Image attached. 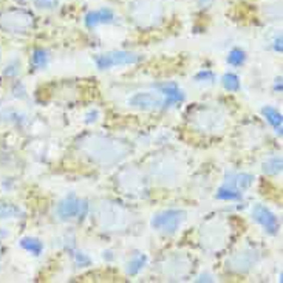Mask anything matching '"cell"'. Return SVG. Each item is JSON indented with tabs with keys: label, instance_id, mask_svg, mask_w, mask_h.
Returning <instances> with one entry per match:
<instances>
[{
	"label": "cell",
	"instance_id": "cell-19",
	"mask_svg": "<svg viewBox=\"0 0 283 283\" xmlns=\"http://www.w3.org/2000/svg\"><path fill=\"white\" fill-rule=\"evenodd\" d=\"M34 5L40 10H53L57 7L59 0H33Z\"/></svg>",
	"mask_w": 283,
	"mask_h": 283
},
{
	"label": "cell",
	"instance_id": "cell-15",
	"mask_svg": "<svg viewBox=\"0 0 283 283\" xmlns=\"http://www.w3.org/2000/svg\"><path fill=\"white\" fill-rule=\"evenodd\" d=\"M146 261H147V257L146 255H136L133 260H130V263H129V268H127V272L130 274V275H136L141 269L144 268V265H146Z\"/></svg>",
	"mask_w": 283,
	"mask_h": 283
},
{
	"label": "cell",
	"instance_id": "cell-22",
	"mask_svg": "<svg viewBox=\"0 0 283 283\" xmlns=\"http://www.w3.org/2000/svg\"><path fill=\"white\" fill-rule=\"evenodd\" d=\"M76 261H77V263H82V261H85L87 265L90 263L88 257H87L85 254H82V252H80V254H76Z\"/></svg>",
	"mask_w": 283,
	"mask_h": 283
},
{
	"label": "cell",
	"instance_id": "cell-18",
	"mask_svg": "<svg viewBox=\"0 0 283 283\" xmlns=\"http://www.w3.org/2000/svg\"><path fill=\"white\" fill-rule=\"evenodd\" d=\"M245 51L243 50H240V48H234L229 56H228V62L234 67H240L241 64L245 62Z\"/></svg>",
	"mask_w": 283,
	"mask_h": 283
},
{
	"label": "cell",
	"instance_id": "cell-14",
	"mask_svg": "<svg viewBox=\"0 0 283 283\" xmlns=\"http://www.w3.org/2000/svg\"><path fill=\"white\" fill-rule=\"evenodd\" d=\"M217 198H218V200H240L241 195H240V192H238L237 189H234V187L225 184V186H221V187L218 189Z\"/></svg>",
	"mask_w": 283,
	"mask_h": 283
},
{
	"label": "cell",
	"instance_id": "cell-9",
	"mask_svg": "<svg viewBox=\"0 0 283 283\" xmlns=\"http://www.w3.org/2000/svg\"><path fill=\"white\" fill-rule=\"evenodd\" d=\"M261 113H263V116L266 118L268 123L274 127V130L281 135V130H283V118H281V113L278 110H275L274 107H263V110H261Z\"/></svg>",
	"mask_w": 283,
	"mask_h": 283
},
{
	"label": "cell",
	"instance_id": "cell-13",
	"mask_svg": "<svg viewBox=\"0 0 283 283\" xmlns=\"http://www.w3.org/2000/svg\"><path fill=\"white\" fill-rule=\"evenodd\" d=\"M263 172L266 175H277L281 172V158L280 156H274L271 159H268L263 164Z\"/></svg>",
	"mask_w": 283,
	"mask_h": 283
},
{
	"label": "cell",
	"instance_id": "cell-8",
	"mask_svg": "<svg viewBox=\"0 0 283 283\" xmlns=\"http://www.w3.org/2000/svg\"><path fill=\"white\" fill-rule=\"evenodd\" d=\"M4 24H8V22H14V27L11 28L13 33H19L25 28H28L30 25V16L27 14H22V13H10L7 14L4 19H2Z\"/></svg>",
	"mask_w": 283,
	"mask_h": 283
},
{
	"label": "cell",
	"instance_id": "cell-6",
	"mask_svg": "<svg viewBox=\"0 0 283 283\" xmlns=\"http://www.w3.org/2000/svg\"><path fill=\"white\" fill-rule=\"evenodd\" d=\"M116 20V16L112 10L109 8H101L96 11H90L85 16V25L88 28H95L98 25H104V24H113Z\"/></svg>",
	"mask_w": 283,
	"mask_h": 283
},
{
	"label": "cell",
	"instance_id": "cell-2",
	"mask_svg": "<svg viewBox=\"0 0 283 283\" xmlns=\"http://www.w3.org/2000/svg\"><path fill=\"white\" fill-rule=\"evenodd\" d=\"M141 60V56L129 51H113L109 54H103L96 57V65L99 70H109L112 67L121 65H133Z\"/></svg>",
	"mask_w": 283,
	"mask_h": 283
},
{
	"label": "cell",
	"instance_id": "cell-7",
	"mask_svg": "<svg viewBox=\"0 0 283 283\" xmlns=\"http://www.w3.org/2000/svg\"><path fill=\"white\" fill-rule=\"evenodd\" d=\"M159 91H161V95H163V96H166L164 107H169V106L176 104V103H183V101H184L183 91H181V88L175 82L159 85Z\"/></svg>",
	"mask_w": 283,
	"mask_h": 283
},
{
	"label": "cell",
	"instance_id": "cell-3",
	"mask_svg": "<svg viewBox=\"0 0 283 283\" xmlns=\"http://www.w3.org/2000/svg\"><path fill=\"white\" fill-rule=\"evenodd\" d=\"M88 205L87 201H80L77 200L73 194L68 195L67 198H64L60 203L57 205L56 214L60 220H70L73 217H79L82 218L87 214Z\"/></svg>",
	"mask_w": 283,
	"mask_h": 283
},
{
	"label": "cell",
	"instance_id": "cell-24",
	"mask_svg": "<svg viewBox=\"0 0 283 283\" xmlns=\"http://www.w3.org/2000/svg\"><path fill=\"white\" fill-rule=\"evenodd\" d=\"M7 235H8L7 231H0V238H2V237H7Z\"/></svg>",
	"mask_w": 283,
	"mask_h": 283
},
{
	"label": "cell",
	"instance_id": "cell-17",
	"mask_svg": "<svg viewBox=\"0 0 283 283\" xmlns=\"http://www.w3.org/2000/svg\"><path fill=\"white\" fill-rule=\"evenodd\" d=\"M31 60H33L34 68H44L48 62V54H47V51L37 48V50H34Z\"/></svg>",
	"mask_w": 283,
	"mask_h": 283
},
{
	"label": "cell",
	"instance_id": "cell-10",
	"mask_svg": "<svg viewBox=\"0 0 283 283\" xmlns=\"http://www.w3.org/2000/svg\"><path fill=\"white\" fill-rule=\"evenodd\" d=\"M20 246H22L27 252H31L33 255H40L44 251V245L39 238L34 237H24L20 240Z\"/></svg>",
	"mask_w": 283,
	"mask_h": 283
},
{
	"label": "cell",
	"instance_id": "cell-11",
	"mask_svg": "<svg viewBox=\"0 0 283 283\" xmlns=\"http://www.w3.org/2000/svg\"><path fill=\"white\" fill-rule=\"evenodd\" d=\"M252 181H254V176L249 175V173H240V175H235L232 178L231 183H228V186L237 189V191H246L251 187L252 184Z\"/></svg>",
	"mask_w": 283,
	"mask_h": 283
},
{
	"label": "cell",
	"instance_id": "cell-16",
	"mask_svg": "<svg viewBox=\"0 0 283 283\" xmlns=\"http://www.w3.org/2000/svg\"><path fill=\"white\" fill-rule=\"evenodd\" d=\"M223 87L228 91H238L240 90V79L234 73H226L223 76Z\"/></svg>",
	"mask_w": 283,
	"mask_h": 283
},
{
	"label": "cell",
	"instance_id": "cell-23",
	"mask_svg": "<svg viewBox=\"0 0 283 283\" xmlns=\"http://www.w3.org/2000/svg\"><path fill=\"white\" fill-rule=\"evenodd\" d=\"M275 50H277L278 53H281V37H278V39L275 40Z\"/></svg>",
	"mask_w": 283,
	"mask_h": 283
},
{
	"label": "cell",
	"instance_id": "cell-5",
	"mask_svg": "<svg viewBox=\"0 0 283 283\" xmlns=\"http://www.w3.org/2000/svg\"><path fill=\"white\" fill-rule=\"evenodd\" d=\"M252 217L257 223L263 228L268 234L271 235H275L278 232V228H280V223L277 217L263 205H255L254 209H252Z\"/></svg>",
	"mask_w": 283,
	"mask_h": 283
},
{
	"label": "cell",
	"instance_id": "cell-4",
	"mask_svg": "<svg viewBox=\"0 0 283 283\" xmlns=\"http://www.w3.org/2000/svg\"><path fill=\"white\" fill-rule=\"evenodd\" d=\"M129 106L139 109V110H158L161 107H164V98L161 93H153V91H139L135 93L129 99Z\"/></svg>",
	"mask_w": 283,
	"mask_h": 283
},
{
	"label": "cell",
	"instance_id": "cell-12",
	"mask_svg": "<svg viewBox=\"0 0 283 283\" xmlns=\"http://www.w3.org/2000/svg\"><path fill=\"white\" fill-rule=\"evenodd\" d=\"M24 212L19 206L11 205V203H2L0 205V220H7V218H19L22 217Z\"/></svg>",
	"mask_w": 283,
	"mask_h": 283
},
{
	"label": "cell",
	"instance_id": "cell-21",
	"mask_svg": "<svg viewBox=\"0 0 283 283\" xmlns=\"http://www.w3.org/2000/svg\"><path fill=\"white\" fill-rule=\"evenodd\" d=\"M197 80H200V82H205V80H208V82H214L215 80V74L212 71H201L195 76Z\"/></svg>",
	"mask_w": 283,
	"mask_h": 283
},
{
	"label": "cell",
	"instance_id": "cell-1",
	"mask_svg": "<svg viewBox=\"0 0 283 283\" xmlns=\"http://www.w3.org/2000/svg\"><path fill=\"white\" fill-rule=\"evenodd\" d=\"M186 214L183 211H178V209H169V211H163V212H158L152 221L150 225L155 231L158 232H163V234H173L179 229L181 223L184 221Z\"/></svg>",
	"mask_w": 283,
	"mask_h": 283
},
{
	"label": "cell",
	"instance_id": "cell-20",
	"mask_svg": "<svg viewBox=\"0 0 283 283\" xmlns=\"http://www.w3.org/2000/svg\"><path fill=\"white\" fill-rule=\"evenodd\" d=\"M19 71H20V64L17 62V60H13V62L5 68V76H16V74H19Z\"/></svg>",
	"mask_w": 283,
	"mask_h": 283
}]
</instances>
